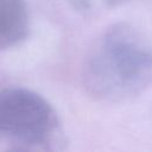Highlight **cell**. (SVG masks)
Returning <instances> with one entry per match:
<instances>
[{
	"mask_svg": "<svg viewBox=\"0 0 152 152\" xmlns=\"http://www.w3.org/2000/svg\"><path fill=\"white\" fill-rule=\"evenodd\" d=\"M82 82L104 102H121L152 87V42L128 23L109 26L86 57Z\"/></svg>",
	"mask_w": 152,
	"mask_h": 152,
	"instance_id": "cell-1",
	"label": "cell"
},
{
	"mask_svg": "<svg viewBox=\"0 0 152 152\" xmlns=\"http://www.w3.org/2000/svg\"><path fill=\"white\" fill-rule=\"evenodd\" d=\"M30 31L25 0H0V51L19 45Z\"/></svg>",
	"mask_w": 152,
	"mask_h": 152,
	"instance_id": "cell-3",
	"label": "cell"
},
{
	"mask_svg": "<svg viewBox=\"0 0 152 152\" xmlns=\"http://www.w3.org/2000/svg\"><path fill=\"white\" fill-rule=\"evenodd\" d=\"M61 142V122L50 102L26 88L0 90V144L14 150L49 151Z\"/></svg>",
	"mask_w": 152,
	"mask_h": 152,
	"instance_id": "cell-2",
	"label": "cell"
}]
</instances>
